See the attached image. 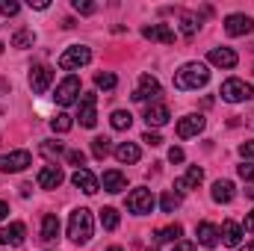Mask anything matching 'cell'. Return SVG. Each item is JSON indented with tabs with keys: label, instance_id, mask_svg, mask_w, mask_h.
<instances>
[{
	"label": "cell",
	"instance_id": "obj_1",
	"mask_svg": "<svg viewBox=\"0 0 254 251\" xmlns=\"http://www.w3.org/2000/svg\"><path fill=\"white\" fill-rule=\"evenodd\" d=\"M207 80H210V71L204 63H187L175 71V89H181V92L201 89V86H207Z\"/></svg>",
	"mask_w": 254,
	"mask_h": 251
},
{
	"label": "cell",
	"instance_id": "obj_2",
	"mask_svg": "<svg viewBox=\"0 0 254 251\" xmlns=\"http://www.w3.org/2000/svg\"><path fill=\"white\" fill-rule=\"evenodd\" d=\"M92 234H95V219H92V213H89L86 207H77V210L68 216V240L77 243V246H83V243L92 240Z\"/></svg>",
	"mask_w": 254,
	"mask_h": 251
},
{
	"label": "cell",
	"instance_id": "obj_3",
	"mask_svg": "<svg viewBox=\"0 0 254 251\" xmlns=\"http://www.w3.org/2000/svg\"><path fill=\"white\" fill-rule=\"evenodd\" d=\"M222 101H228V104H243V101H249L254 95L252 83H246V80H240V77H231V80H225L222 83Z\"/></svg>",
	"mask_w": 254,
	"mask_h": 251
},
{
	"label": "cell",
	"instance_id": "obj_4",
	"mask_svg": "<svg viewBox=\"0 0 254 251\" xmlns=\"http://www.w3.org/2000/svg\"><path fill=\"white\" fill-rule=\"evenodd\" d=\"M89 60H92V51L86 45H74V48H68L63 57H60V68L63 71H77V68L89 65Z\"/></svg>",
	"mask_w": 254,
	"mask_h": 251
},
{
	"label": "cell",
	"instance_id": "obj_5",
	"mask_svg": "<svg viewBox=\"0 0 254 251\" xmlns=\"http://www.w3.org/2000/svg\"><path fill=\"white\" fill-rule=\"evenodd\" d=\"M160 95H163L160 80H157V77H151V74H142V77H139V86L133 89V101H139V104L154 101V104H157V98H160Z\"/></svg>",
	"mask_w": 254,
	"mask_h": 251
},
{
	"label": "cell",
	"instance_id": "obj_6",
	"mask_svg": "<svg viewBox=\"0 0 254 251\" xmlns=\"http://www.w3.org/2000/svg\"><path fill=\"white\" fill-rule=\"evenodd\" d=\"M27 166H33L30 151H9V154H0V172H3V175L24 172Z\"/></svg>",
	"mask_w": 254,
	"mask_h": 251
},
{
	"label": "cell",
	"instance_id": "obj_7",
	"mask_svg": "<svg viewBox=\"0 0 254 251\" xmlns=\"http://www.w3.org/2000/svg\"><path fill=\"white\" fill-rule=\"evenodd\" d=\"M127 210L133 213V216H148L151 210H154V195H151V189H133L130 195H127Z\"/></svg>",
	"mask_w": 254,
	"mask_h": 251
},
{
	"label": "cell",
	"instance_id": "obj_8",
	"mask_svg": "<svg viewBox=\"0 0 254 251\" xmlns=\"http://www.w3.org/2000/svg\"><path fill=\"white\" fill-rule=\"evenodd\" d=\"M57 104L60 107H71V104H77L80 101V77H74V74H68L63 83L57 86Z\"/></svg>",
	"mask_w": 254,
	"mask_h": 251
},
{
	"label": "cell",
	"instance_id": "obj_9",
	"mask_svg": "<svg viewBox=\"0 0 254 251\" xmlns=\"http://www.w3.org/2000/svg\"><path fill=\"white\" fill-rule=\"evenodd\" d=\"M77 104H80V113H77L80 125H83V127H95V125H98V95L83 92Z\"/></svg>",
	"mask_w": 254,
	"mask_h": 251
},
{
	"label": "cell",
	"instance_id": "obj_10",
	"mask_svg": "<svg viewBox=\"0 0 254 251\" xmlns=\"http://www.w3.org/2000/svg\"><path fill=\"white\" fill-rule=\"evenodd\" d=\"M54 83V68L51 65H33L30 68V89L36 95H45Z\"/></svg>",
	"mask_w": 254,
	"mask_h": 251
},
{
	"label": "cell",
	"instance_id": "obj_11",
	"mask_svg": "<svg viewBox=\"0 0 254 251\" xmlns=\"http://www.w3.org/2000/svg\"><path fill=\"white\" fill-rule=\"evenodd\" d=\"M254 30V18L252 15H243V12H234V15H228L225 18V33L228 36H249Z\"/></svg>",
	"mask_w": 254,
	"mask_h": 251
},
{
	"label": "cell",
	"instance_id": "obj_12",
	"mask_svg": "<svg viewBox=\"0 0 254 251\" xmlns=\"http://www.w3.org/2000/svg\"><path fill=\"white\" fill-rule=\"evenodd\" d=\"M71 184L80 189V192H86V195H95V192L101 189V181H98L89 169H77V172L71 175Z\"/></svg>",
	"mask_w": 254,
	"mask_h": 251
},
{
	"label": "cell",
	"instance_id": "obj_13",
	"mask_svg": "<svg viewBox=\"0 0 254 251\" xmlns=\"http://www.w3.org/2000/svg\"><path fill=\"white\" fill-rule=\"evenodd\" d=\"M142 36L151 39V42H160V45H172L175 42V30L169 24H148V27H142Z\"/></svg>",
	"mask_w": 254,
	"mask_h": 251
},
{
	"label": "cell",
	"instance_id": "obj_14",
	"mask_svg": "<svg viewBox=\"0 0 254 251\" xmlns=\"http://www.w3.org/2000/svg\"><path fill=\"white\" fill-rule=\"evenodd\" d=\"M65 181V175H63V169L60 166H42V172H39V178H36V184L42 189H57L60 184Z\"/></svg>",
	"mask_w": 254,
	"mask_h": 251
},
{
	"label": "cell",
	"instance_id": "obj_15",
	"mask_svg": "<svg viewBox=\"0 0 254 251\" xmlns=\"http://www.w3.org/2000/svg\"><path fill=\"white\" fill-rule=\"evenodd\" d=\"M204 125H207V119H204V116H195V113H192V116H187V119H181V122H178V136H181V139L198 136V133L204 130Z\"/></svg>",
	"mask_w": 254,
	"mask_h": 251
},
{
	"label": "cell",
	"instance_id": "obj_16",
	"mask_svg": "<svg viewBox=\"0 0 254 251\" xmlns=\"http://www.w3.org/2000/svg\"><path fill=\"white\" fill-rule=\"evenodd\" d=\"M201 181H204V172H201L198 166H190V169H187V175L175 181V192H178V195H184V192H190V189H198Z\"/></svg>",
	"mask_w": 254,
	"mask_h": 251
},
{
	"label": "cell",
	"instance_id": "obj_17",
	"mask_svg": "<svg viewBox=\"0 0 254 251\" xmlns=\"http://www.w3.org/2000/svg\"><path fill=\"white\" fill-rule=\"evenodd\" d=\"M195 237H198V243H201L204 249H216V246H219V228H216L213 222H201V225L195 228Z\"/></svg>",
	"mask_w": 254,
	"mask_h": 251
},
{
	"label": "cell",
	"instance_id": "obj_18",
	"mask_svg": "<svg viewBox=\"0 0 254 251\" xmlns=\"http://www.w3.org/2000/svg\"><path fill=\"white\" fill-rule=\"evenodd\" d=\"M27 237V228L21 222H12L9 228H0V246H21Z\"/></svg>",
	"mask_w": 254,
	"mask_h": 251
},
{
	"label": "cell",
	"instance_id": "obj_19",
	"mask_svg": "<svg viewBox=\"0 0 254 251\" xmlns=\"http://www.w3.org/2000/svg\"><path fill=\"white\" fill-rule=\"evenodd\" d=\"M145 122H148V127H163L169 122V107L166 104H148L145 107Z\"/></svg>",
	"mask_w": 254,
	"mask_h": 251
},
{
	"label": "cell",
	"instance_id": "obj_20",
	"mask_svg": "<svg viewBox=\"0 0 254 251\" xmlns=\"http://www.w3.org/2000/svg\"><path fill=\"white\" fill-rule=\"evenodd\" d=\"M210 63L216 65V68H234V65L240 63V57L231 48H213L210 51Z\"/></svg>",
	"mask_w": 254,
	"mask_h": 251
},
{
	"label": "cell",
	"instance_id": "obj_21",
	"mask_svg": "<svg viewBox=\"0 0 254 251\" xmlns=\"http://www.w3.org/2000/svg\"><path fill=\"white\" fill-rule=\"evenodd\" d=\"M139 157H142V151H139L136 142H122V145H116V160H119V163L130 166V163H139Z\"/></svg>",
	"mask_w": 254,
	"mask_h": 251
},
{
	"label": "cell",
	"instance_id": "obj_22",
	"mask_svg": "<svg viewBox=\"0 0 254 251\" xmlns=\"http://www.w3.org/2000/svg\"><path fill=\"white\" fill-rule=\"evenodd\" d=\"M101 187L107 189V192H122V189H127V178L119 172V169H110V172H104Z\"/></svg>",
	"mask_w": 254,
	"mask_h": 251
},
{
	"label": "cell",
	"instance_id": "obj_23",
	"mask_svg": "<svg viewBox=\"0 0 254 251\" xmlns=\"http://www.w3.org/2000/svg\"><path fill=\"white\" fill-rule=\"evenodd\" d=\"M219 237H222V243H225V246L237 249V246L243 243V228H240L237 222H225V225H222V231H219Z\"/></svg>",
	"mask_w": 254,
	"mask_h": 251
},
{
	"label": "cell",
	"instance_id": "obj_24",
	"mask_svg": "<svg viewBox=\"0 0 254 251\" xmlns=\"http://www.w3.org/2000/svg\"><path fill=\"white\" fill-rule=\"evenodd\" d=\"M234 195H237V192H234V184H231V181H216V184H213V201H216V204H231Z\"/></svg>",
	"mask_w": 254,
	"mask_h": 251
},
{
	"label": "cell",
	"instance_id": "obj_25",
	"mask_svg": "<svg viewBox=\"0 0 254 251\" xmlns=\"http://www.w3.org/2000/svg\"><path fill=\"white\" fill-rule=\"evenodd\" d=\"M57 237H60V219L54 213H48L42 219V243H54Z\"/></svg>",
	"mask_w": 254,
	"mask_h": 251
},
{
	"label": "cell",
	"instance_id": "obj_26",
	"mask_svg": "<svg viewBox=\"0 0 254 251\" xmlns=\"http://www.w3.org/2000/svg\"><path fill=\"white\" fill-rule=\"evenodd\" d=\"M198 30H201V18H198L195 12H184V15H181V36H184V39H192Z\"/></svg>",
	"mask_w": 254,
	"mask_h": 251
},
{
	"label": "cell",
	"instance_id": "obj_27",
	"mask_svg": "<svg viewBox=\"0 0 254 251\" xmlns=\"http://www.w3.org/2000/svg\"><path fill=\"white\" fill-rule=\"evenodd\" d=\"M181 234H184L181 225H169V228H160V231L154 234V243H178Z\"/></svg>",
	"mask_w": 254,
	"mask_h": 251
},
{
	"label": "cell",
	"instance_id": "obj_28",
	"mask_svg": "<svg viewBox=\"0 0 254 251\" xmlns=\"http://www.w3.org/2000/svg\"><path fill=\"white\" fill-rule=\"evenodd\" d=\"M33 42H36V33L33 30H18L15 36H12V48H33Z\"/></svg>",
	"mask_w": 254,
	"mask_h": 251
},
{
	"label": "cell",
	"instance_id": "obj_29",
	"mask_svg": "<svg viewBox=\"0 0 254 251\" xmlns=\"http://www.w3.org/2000/svg\"><path fill=\"white\" fill-rule=\"evenodd\" d=\"M110 125L116 127V130H130V125H133V116H130L127 110H116V113L110 116Z\"/></svg>",
	"mask_w": 254,
	"mask_h": 251
},
{
	"label": "cell",
	"instance_id": "obj_30",
	"mask_svg": "<svg viewBox=\"0 0 254 251\" xmlns=\"http://www.w3.org/2000/svg\"><path fill=\"white\" fill-rule=\"evenodd\" d=\"M110 151H113V145H110V139H107V136H95V139H92V154H95L98 160H104Z\"/></svg>",
	"mask_w": 254,
	"mask_h": 251
},
{
	"label": "cell",
	"instance_id": "obj_31",
	"mask_svg": "<svg viewBox=\"0 0 254 251\" xmlns=\"http://www.w3.org/2000/svg\"><path fill=\"white\" fill-rule=\"evenodd\" d=\"M101 225H104L107 231H116V228H119V210H116V207H104V210H101Z\"/></svg>",
	"mask_w": 254,
	"mask_h": 251
},
{
	"label": "cell",
	"instance_id": "obj_32",
	"mask_svg": "<svg viewBox=\"0 0 254 251\" xmlns=\"http://www.w3.org/2000/svg\"><path fill=\"white\" fill-rule=\"evenodd\" d=\"M160 207H163V213H175V210L181 207V195H178V192H163Z\"/></svg>",
	"mask_w": 254,
	"mask_h": 251
},
{
	"label": "cell",
	"instance_id": "obj_33",
	"mask_svg": "<svg viewBox=\"0 0 254 251\" xmlns=\"http://www.w3.org/2000/svg\"><path fill=\"white\" fill-rule=\"evenodd\" d=\"M116 83H119V77H116V74H110V71L95 74V86H98V89H116Z\"/></svg>",
	"mask_w": 254,
	"mask_h": 251
},
{
	"label": "cell",
	"instance_id": "obj_34",
	"mask_svg": "<svg viewBox=\"0 0 254 251\" xmlns=\"http://www.w3.org/2000/svg\"><path fill=\"white\" fill-rule=\"evenodd\" d=\"M51 127H54V133H68V130L74 127V122H71V116H68V113H60V116L51 122Z\"/></svg>",
	"mask_w": 254,
	"mask_h": 251
},
{
	"label": "cell",
	"instance_id": "obj_35",
	"mask_svg": "<svg viewBox=\"0 0 254 251\" xmlns=\"http://www.w3.org/2000/svg\"><path fill=\"white\" fill-rule=\"evenodd\" d=\"M71 6H74V12H80V15H92V12H95V3H89V0H71Z\"/></svg>",
	"mask_w": 254,
	"mask_h": 251
},
{
	"label": "cell",
	"instance_id": "obj_36",
	"mask_svg": "<svg viewBox=\"0 0 254 251\" xmlns=\"http://www.w3.org/2000/svg\"><path fill=\"white\" fill-rule=\"evenodd\" d=\"M42 151H45L48 157H60V154L65 151V145H63V142H45V145H42Z\"/></svg>",
	"mask_w": 254,
	"mask_h": 251
},
{
	"label": "cell",
	"instance_id": "obj_37",
	"mask_svg": "<svg viewBox=\"0 0 254 251\" xmlns=\"http://www.w3.org/2000/svg\"><path fill=\"white\" fill-rule=\"evenodd\" d=\"M0 12H3V15H18L21 6H18L15 0H0Z\"/></svg>",
	"mask_w": 254,
	"mask_h": 251
},
{
	"label": "cell",
	"instance_id": "obj_38",
	"mask_svg": "<svg viewBox=\"0 0 254 251\" xmlns=\"http://www.w3.org/2000/svg\"><path fill=\"white\" fill-rule=\"evenodd\" d=\"M237 172H240V178H243V181L254 184V163H243V166H240Z\"/></svg>",
	"mask_w": 254,
	"mask_h": 251
},
{
	"label": "cell",
	"instance_id": "obj_39",
	"mask_svg": "<svg viewBox=\"0 0 254 251\" xmlns=\"http://www.w3.org/2000/svg\"><path fill=\"white\" fill-rule=\"evenodd\" d=\"M68 163H71V166H77V169H83L86 154H83V151H68Z\"/></svg>",
	"mask_w": 254,
	"mask_h": 251
},
{
	"label": "cell",
	"instance_id": "obj_40",
	"mask_svg": "<svg viewBox=\"0 0 254 251\" xmlns=\"http://www.w3.org/2000/svg\"><path fill=\"white\" fill-rule=\"evenodd\" d=\"M142 142H148L151 148H160V145H163V136H160V133H151V130H148V133L142 136Z\"/></svg>",
	"mask_w": 254,
	"mask_h": 251
},
{
	"label": "cell",
	"instance_id": "obj_41",
	"mask_svg": "<svg viewBox=\"0 0 254 251\" xmlns=\"http://www.w3.org/2000/svg\"><path fill=\"white\" fill-rule=\"evenodd\" d=\"M240 154H243L246 160H254V139H249V142L240 145Z\"/></svg>",
	"mask_w": 254,
	"mask_h": 251
},
{
	"label": "cell",
	"instance_id": "obj_42",
	"mask_svg": "<svg viewBox=\"0 0 254 251\" xmlns=\"http://www.w3.org/2000/svg\"><path fill=\"white\" fill-rule=\"evenodd\" d=\"M184 157H187V154H184V148H178V145L169 151V163H184Z\"/></svg>",
	"mask_w": 254,
	"mask_h": 251
},
{
	"label": "cell",
	"instance_id": "obj_43",
	"mask_svg": "<svg viewBox=\"0 0 254 251\" xmlns=\"http://www.w3.org/2000/svg\"><path fill=\"white\" fill-rule=\"evenodd\" d=\"M246 231H249V234L254 237V210L249 213V216H246Z\"/></svg>",
	"mask_w": 254,
	"mask_h": 251
},
{
	"label": "cell",
	"instance_id": "obj_44",
	"mask_svg": "<svg viewBox=\"0 0 254 251\" xmlns=\"http://www.w3.org/2000/svg\"><path fill=\"white\" fill-rule=\"evenodd\" d=\"M175 251H198V249H195L192 243H178V246H175Z\"/></svg>",
	"mask_w": 254,
	"mask_h": 251
},
{
	"label": "cell",
	"instance_id": "obj_45",
	"mask_svg": "<svg viewBox=\"0 0 254 251\" xmlns=\"http://www.w3.org/2000/svg\"><path fill=\"white\" fill-rule=\"evenodd\" d=\"M30 6H33V9H48L51 3H48V0H30Z\"/></svg>",
	"mask_w": 254,
	"mask_h": 251
},
{
	"label": "cell",
	"instance_id": "obj_46",
	"mask_svg": "<svg viewBox=\"0 0 254 251\" xmlns=\"http://www.w3.org/2000/svg\"><path fill=\"white\" fill-rule=\"evenodd\" d=\"M6 213H9V207H6V204H3V201H0V222H3V219H6Z\"/></svg>",
	"mask_w": 254,
	"mask_h": 251
},
{
	"label": "cell",
	"instance_id": "obj_47",
	"mask_svg": "<svg viewBox=\"0 0 254 251\" xmlns=\"http://www.w3.org/2000/svg\"><path fill=\"white\" fill-rule=\"evenodd\" d=\"M240 251H254V243H246V246H243Z\"/></svg>",
	"mask_w": 254,
	"mask_h": 251
},
{
	"label": "cell",
	"instance_id": "obj_48",
	"mask_svg": "<svg viewBox=\"0 0 254 251\" xmlns=\"http://www.w3.org/2000/svg\"><path fill=\"white\" fill-rule=\"evenodd\" d=\"M0 92H9V83H3V80H0Z\"/></svg>",
	"mask_w": 254,
	"mask_h": 251
},
{
	"label": "cell",
	"instance_id": "obj_49",
	"mask_svg": "<svg viewBox=\"0 0 254 251\" xmlns=\"http://www.w3.org/2000/svg\"><path fill=\"white\" fill-rule=\"evenodd\" d=\"M246 195H249V198H254V187H249V189H246Z\"/></svg>",
	"mask_w": 254,
	"mask_h": 251
},
{
	"label": "cell",
	"instance_id": "obj_50",
	"mask_svg": "<svg viewBox=\"0 0 254 251\" xmlns=\"http://www.w3.org/2000/svg\"><path fill=\"white\" fill-rule=\"evenodd\" d=\"M110 251H125V249H119V246H113V249H110Z\"/></svg>",
	"mask_w": 254,
	"mask_h": 251
},
{
	"label": "cell",
	"instance_id": "obj_51",
	"mask_svg": "<svg viewBox=\"0 0 254 251\" xmlns=\"http://www.w3.org/2000/svg\"><path fill=\"white\" fill-rule=\"evenodd\" d=\"M0 54H3V42H0Z\"/></svg>",
	"mask_w": 254,
	"mask_h": 251
},
{
	"label": "cell",
	"instance_id": "obj_52",
	"mask_svg": "<svg viewBox=\"0 0 254 251\" xmlns=\"http://www.w3.org/2000/svg\"><path fill=\"white\" fill-rule=\"evenodd\" d=\"M148 251H157V249H148Z\"/></svg>",
	"mask_w": 254,
	"mask_h": 251
}]
</instances>
